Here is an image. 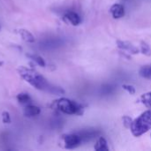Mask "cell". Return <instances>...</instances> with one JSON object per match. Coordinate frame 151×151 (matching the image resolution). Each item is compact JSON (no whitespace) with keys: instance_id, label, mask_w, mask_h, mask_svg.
I'll return each instance as SVG.
<instances>
[{"instance_id":"cell-1","label":"cell","mask_w":151,"mask_h":151,"mask_svg":"<svg viewBox=\"0 0 151 151\" xmlns=\"http://www.w3.org/2000/svg\"><path fill=\"white\" fill-rule=\"evenodd\" d=\"M18 73L24 81L28 82L31 86L38 90L58 96L65 94V90L62 88L51 84L42 75H41L34 69H30L25 66H19L18 68Z\"/></svg>"},{"instance_id":"cell-2","label":"cell","mask_w":151,"mask_h":151,"mask_svg":"<svg viewBox=\"0 0 151 151\" xmlns=\"http://www.w3.org/2000/svg\"><path fill=\"white\" fill-rule=\"evenodd\" d=\"M151 128V110L146 111L142 113L137 119H135L130 127L133 135L139 137L147 133Z\"/></svg>"},{"instance_id":"cell-3","label":"cell","mask_w":151,"mask_h":151,"mask_svg":"<svg viewBox=\"0 0 151 151\" xmlns=\"http://www.w3.org/2000/svg\"><path fill=\"white\" fill-rule=\"evenodd\" d=\"M54 106L59 111L67 115H81L84 110L81 104L67 98H60L55 101Z\"/></svg>"},{"instance_id":"cell-4","label":"cell","mask_w":151,"mask_h":151,"mask_svg":"<svg viewBox=\"0 0 151 151\" xmlns=\"http://www.w3.org/2000/svg\"><path fill=\"white\" fill-rule=\"evenodd\" d=\"M65 44V39L61 37H48L39 42L38 46L42 50H54Z\"/></svg>"},{"instance_id":"cell-5","label":"cell","mask_w":151,"mask_h":151,"mask_svg":"<svg viewBox=\"0 0 151 151\" xmlns=\"http://www.w3.org/2000/svg\"><path fill=\"white\" fill-rule=\"evenodd\" d=\"M62 141L64 147L68 150H73L81 146L82 144L81 138L77 133H73V134H67L62 136Z\"/></svg>"},{"instance_id":"cell-6","label":"cell","mask_w":151,"mask_h":151,"mask_svg":"<svg viewBox=\"0 0 151 151\" xmlns=\"http://www.w3.org/2000/svg\"><path fill=\"white\" fill-rule=\"evenodd\" d=\"M77 134L81 138L82 143H86L99 137L101 132L95 129H84V130H81L80 132H77Z\"/></svg>"},{"instance_id":"cell-7","label":"cell","mask_w":151,"mask_h":151,"mask_svg":"<svg viewBox=\"0 0 151 151\" xmlns=\"http://www.w3.org/2000/svg\"><path fill=\"white\" fill-rule=\"evenodd\" d=\"M63 19L69 22L70 24H72L73 26H78L81 24V19L80 17V15L76 12H73V11H66L64 15H63Z\"/></svg>"},{"instance_id":"cell-8","label":"cell","mask_w":151,"mask_h":151,"mask_svg":"<svg viewBox=\"0 0 151 151\" xmlns=\"http://www.w3.org/2000/svg\"><path fill=\"white\" fill-rule=\"evenodd\" d=\"M117 45L120 50H126V51H127V52H129L131 54H137L140 51V50L137 47H135L134 45H133L129 42H125V41H119H119H117Z\"/></svg>"},{"instance_id":"cell-9","label":"cell","mask_w":151,"mask_h":151,"mask_svg":"<svg viewBox=\"0 0 151 151\" xmlns=\"http://www.w3.org/2000/svg\"><path fill=\"white\" fill-rule=\"evenodd\" d=\"M110 12L114 19H120L125 15V8L120 4H115L111 7Z\"/></svg>"},{"instance_id":"cell-10","label":"cell","mask_w":151,"mask_h":151,"mask_svg":"<svg viewBox=\"0 0 151 151\" xmlns=\"http://www.w3.org/2000/svg\"><path fill=\"white\" fill-rule=\"evenodd\" d=\"M40 113H41V109L38 106H35L33 104L26 105V107L24 109V115L28 118L35 117V116L39 115Z\"/></svg>"},{"instance_id":"cell-11","label":"cell","mask_w":151,"mask_h":151,"mask_svg":"<svg viewBox=\"0 0 151 151\" xmlns=\"http://www.w3.org/2000/svg\"><path fill=\"white\" fill-rule=\"evenodd\" d=\"M17 33L20 35V37L22 38L23 41H25L26 42H29V43H33L35 42V36L32 35V33H30L28 30L27 29H19L17 31Z\"/></svg>"},{"instance_id":"cell-12","label":"cell","mask_w":151,"mask_h":151,"mask_svg":"<svg viewBox=\"0 0 151 151\" xmlns=\"http://www.w3.org/2000/svg\"><path fill=\"white\" fill-rule=\"evenodd\" d=\"M17 100L20 104H24V105H28L31 104L32 103V99L27 93H19L17 96Z\"/></svg>"},{"instance_id":"cell-13","label":"cell","mask_w":151,"mask_h":151,"mask_svg":"<svg viewBox=\"0 0 151 151\" xmlns=\"http://www.w3.org/2000/svg\"><path fill=\"white\" fill-rule=\"evenodd\" d=\"M95 150H109L108 143H107L106 140L104 137H99V139L97 140V142H96V143L95 145Z\"/></svg>"},{"instance_id":"cell-14","label":"cell","mask_w":151,"mask_h":151,"mask_svg":"<svg viewBox=\"0 0 151 151\" xmlns=\"http://www.w3.org/2000/svg\"><path fill=\"white\" fill-rule=\"evenodd\" d=\"M139 74L144 79L151 80V65H146L142 66L139 71Z\"/></svg>"},{"instance_id":"cell-15","label":"cell","mask_w":151,"mask_h":151,"mask_svg":"<svg viewBox=\"0 0 151 151\" xmlns=\"http://www.w3.org/2000/svg\"><path fill=\"white\" fill-rule=\"evenodd\" d=\"M27 57H28L30 59H32L34 62H35L38 65L42 66V67H44L46 65V63L44 61V59L40 57L39 55H35V54H27Z\"/></svg>"},{"instance_id":"cell-16","label":"cell","mask_w":151,"mask_h":151,"mask_svg":"<svg viewBox=\"0 0 151 151\" xmlns=\"http://www.w3.org/2000/svg\"><path fill=\"white\" fill-rule=\"evenodd\" d=\"M141 102L147 107L151 108V92L145 93L141 96Z\"/></svg>"},{"instance_id":"cell-17","label":"cell","mask_w":151,"mask_h":151,"mask_svg":"<svg viewBox=\"0 0 151 151\" xmlns=\"http://www.w3.org/2000/svg\"><path fill=\"white\" fill-rule=\"evenodd\" d=\"M141 52L146 56H151V49L150 45L145 42H142L141 43Z\"/></svg>"},{"instance_id":"cell-18","label":"cell","mask_w":151,"mask_h":151,"mask_svg":"<svg viewBox=\"0 0 151 151\" xmlns=\"http://www.w3.org/2000/svg\"><path fill=\"white\" fill-rule=\"evenodd\" d=\"M2 120L4 124H10L11 123V116H10V113L8 111H3Z\"/></svg>"},{"instance_id":"cell-19","label":"cell","mask_w":151,"mask_h":151,"mask_svg":"<svg viewBox=\"0 0 151 151\" xmlns=\"http://www.w3.org/2000/svg\"><path fill=\"white\" fill-rule=\"evenodd\" d=\"M102 91L104 95H108V94H111L114 91V87L111 86V85H106L104 86L102 88Z\"/></svg>"},{"instance_id":"cell-20","label":"cell","mask_w":151,"mask_h":151,"mask_svg":"<svg viewBox=\"0 0 151 151\" xmlns=\"http://www.w3.org/2000/svg\"><path fill=\"white\" fill-rule=\"evenodd\" d=\"M122 87H123V88H124L125 90H127L130 95H134V94H135V88H134V86H132V85H127V84H124Z\"/></svg>"},{"instance_id":"cell-21","label":"cell","mask_w":151,"mask_h":151,"mask_svg":"<svg viewBox=\"0 0 151 151\" xmlns=\"http://www.w3.org/2000/svg\"><path fill=\"white\" fill-rule=\"evenodd\" d=\"M132 122H133V120L131 119L130 117H128V116L123 117V124H124V126H125L127 128H130Z\"/></svg>"}]
</instances>
